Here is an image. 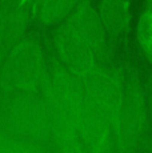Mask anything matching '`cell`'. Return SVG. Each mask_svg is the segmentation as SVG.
Returning <instances> with one entry per match:
<instances>
[{"mask_svg":"<svg viewBox=\"0 0 152 153\" xmlns=\"http://www.w3.org/2000/svg\"><path fill=\"white\" fill-rule=\"evenodd\" d=\"M135 43L139 53L152 65V0H144L135 25Z\"/></svg>","mask_w":152,"mask_h":153,"instance_id":"cell-11","label":"cell"},{"mask_svg":"<svg viewBox=\"0 0 152 153\" xmlns=\"http://www.w3.org/2000/svg\"><path fill=\"white\" fill-rule=\"evenodd\" d=\"M32 20V0H0V61L27 33Z\"/></svg>","mask_w":152,"mask_h":153,"instance_id":"cell-8","label":"cell"},{"mask_svg":"<svg viewBox=\"0 0 152 153\" xmlns=\"http://www.w3.org/2000/svg\"><path fill=\"white\" fill-rule=\"evenodd\" d=\"M67 27L91 47L101 64H107L112 55V48L101 24L98 8L92 0H81L64 20Z\"/></svg>","mask_w":152,"mask_h":153,"instance_id":"cell-7","label":"cell"},{"mask_svg":"<svg viewBox=\"0 0 152 153\" xmlns=\"http://www.w3.org/2000/svg\"><path fill=\"white\" fill-rule=\"evenodd\" d=\"M0 116L11 133L30 146L32 153L52 151L51 119L40 92L0 96Z\"/></svg>","mask_w":152,"mask_h":153,"instance_id":"cell-3","label":"cell"},{"mask_svg":"<svg viewBox=\"0 0 152 153\" xmlns=\"http://www.w3.org/2000/svg\"><path fill=\"white\" fill-rule=\"evenodd\" d=\"M144 87H145V96H147V107H148V120H150V126L152 129V68L147 72L144 79Z\"/></svg>","mask_w":152,"mask_h":153,"instance_id":"cell-12","label":"cell"},{"mask_svg":"<svg viewBox=\"0 0 152 153\" xmlns=\"http://www.w3.org/2000/svg\"><path fill=\"white\" fill-rule=\"evenodd\" d=\"M48 73L42 44L34 36H23L0 61V96L40 92Z\"/></svg>","mask_w":152,"mask_h":153,"instance_id":"cell-4","label":"cell"},{"mask_svg":"<svg viewBox=\"0 0 152 153\" xmlns=\"http://www.w3.org/2000/svg\"><path fill=\"white\" fill-rule=\"evenodd\" d=\"M81 0H42L32 8V20L48 27L59 24Z\"/></svg>","mask_w":152,"mask_h":153,"instance_id":"cell-10","label":"cell"},{"mask_svg":"<svg viewBox=\"0 0 152 153\" xmlns=\"http://www.w3.org/2000/svg\"><path fill=\"white\" fill-rule=\"evenodd\" d=\"M81 88L80 141L84 152H113L124 92V68L103 64Z\"/></svg>","mask_w":152,"mask_h":153,"instance_id":"cell-1","label":"cell"},{"mask_svg":"<svg viewBox=\"0 0 152 153\" xmlns=\"http://www.w3.org/2000/svg\"><path fill=\"white\" fill-rule=\"evenodd\" d=\"M148 125L144 80H142L136 65L127 64L124 67V92L113 152H139L143 141L148 136Z\"/></svg>","mask_w":152,"mask_h":153,"instance_id":"cell-5","label":"cell"},{"mask_svg":"<svg viewBox=\"0 0 152 153\" xmlns=\"http://www.w3.org/2000/svg\"><path fill=\"white\" fill-rule=\"evenodd\" d=\"M96 8L111 48L127 42L132 25L131 0H99Z\"/></svg>","mask_w":152,"mask_h":153,"instance_id":"cell-9","label":"cell"},{"mask_svg":"<svg viewBox=\"0 0 152 153\" xmlns=\"http://www.w3.org/2000/svg\"><path fill=\"white\" fill-rule=\"evenodd\" d=\"M40 95L44 99L51 119L52 151L86 153L80 141L83 88L57 59H54L48 65Z\"/></svg>","mask_w":152,"mask_h":153,"instance_id":"cell-2","label":"cell"},{"mask_svg":"<svg viewBox=\"0 0 152 153\" xmlns=\"http://www.w3.org/2000/svg\"><path fill=\"white\" fill-rule=\"evenodd\" d=\"M54 47L56 59L80 84L87 83L103 65L91 47L63 22L54 32Z\"/></svg>","mask_w":152,"mask_h":153,"instance_id":"cell-6","label":"cell"}]
</instances>
